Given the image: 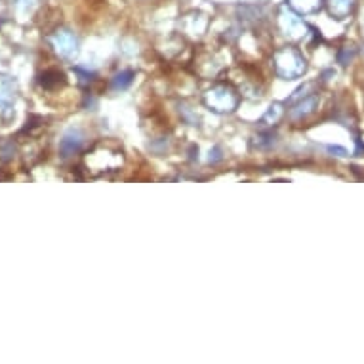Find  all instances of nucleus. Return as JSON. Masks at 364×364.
<instances>
[{
  "mask_svg": "<svg viewBox=\"0 0 364 364\" xmlns=\"http://www.w3.org/2000/svg\"><path fill=\"white\" fill-rule=\"evenodd\" d=\"M353 6H355V0H330V10L340 18L351 12Z\"/></svg>",
  "mask_w": 364,
  "mask_h": 364,
  "instance_id": "f257e3e1",
  "label": "nucleus"
}]
</instances>
